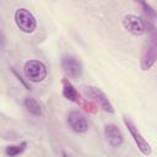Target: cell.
I'll use <instances>...</instances> for the list:
<instances>
[{
    "label": "cell",
    "mask_w": 157,
    "mask_h": 157,
    "mask_svg": "<svg viewBox=\"0 0 157 157\" xmlns=\"http://www.w3.org/2000/svg\"><path fill=\"white\" fill-rule=\"evenodd\" d=\"M82 91L85 93L86 97H88L91 101H93L96 103L97 107H99L102 110L107 112V113H114V107L110 103L109 98L107 97V94L98 87L96 86H83Z\"/></svg>",
    "instance_id": "3"
},
{
    "label": "cell",
    "mask_w": 157,
    "mask_h": 157,
    "mask_svg": "<svg viewBox=\"0 0 157 157\" xmlns=\"http://www.w3.org/2000/svg\"><path fill=\"white\" fill-rule=\"evenodd\" d=\"M103 134H104V137H105L107 142L112 147H119L124 142V134H123V131L120 130V128L118 125H115L113 123L104 125Z\"/></svg>",
    "instance_id": "9"
},
{
    "label": "cell",
    "mask_w": 157,
    "mask_h": 157,
    "mask_svg": "<svg viewBox=\"0 0 157 157\" xmlns=\"http://www.w3.org/2000/svg\"><path fill=\"white\" fill-rule=\"evenodd\" d=\"M23 103H25V107L27 108V110L32 115L40 117L43 114V107H42V104L36 98H33V97H26L25 101H23Z\"/></svg>",
    "instance_id": "11"
},
{
    "label": "cell",
    "mask_w": 157,
    "mask_h": 157,
    "mask_svg": "<svg viewBox=\"0 0 157 157\" xmlns=\"http://www.w3.org/2000/svg\"><path fill=\"white\" fill-rule=\"evenodd\" d=\"M148 37L145 40L141 50V58H140V66L141 70L146 71L150 70L157 59V33L156 28H152L147 31Z\"/></svg>",
    "instance_id": "1"
},
{
    "label": "cell",
    "mask_w": 157,
    "mask_h": 157,
    "mask_svg": "<svg viewBox=\"0 0 157 157\" xmlns=\"http://www.w3.org/2000/svg\"><path fill=\"white\" fill-rule=\"evenodd\" d=\"M61 155H63V157H67V155H66V153H65V152H63V153H61Z\"/></svg>",
    "instance_id": "16"
},
{
    "label": "cell",
    "mask_w": 157,
    "mask_h": 157,
    "mask_svg": "<svg viewBox=\"0 0 157 157\" xmlns=\"http://www.w3.org/2000/svg\"><path fill=\"white\" fill-rule=\"evenodd\" d=\"M123 121H124L125 126L128 128V130H129V132H130V135H131L134 142L136 144L137 148L140 150V152H141L142 155H145V156H150V155L152 153V147H151V145L148 144V141L142 136V134H141L140 130L136 128V125L134 124V121H132L129 117H126V115L123 117Z\"/></svg>",
    "instance_id": "5"
},
{
    "label": "cell",
    "mask_w": 157,
    "mask_h": 157,
    "mask_svg": "<svg viewBox=\"0 0 157 157\" xmlns=\"http://www.w3.org/2000/svg\"><path fill=\"white\" fill-rule=\"evenodd\" d=\"M27 148V142L26 141H21L18 144H13V145H9L5 147V155L7 157H17L20 155H22Z\"/></svg>",
    "instance_id": "12"
},
{
    "label": "cell",
    "mask_w": 157,
    "mask_h": 157,
    "mask_svg": "<svg viewBox=\"0 0 157 157\" xmlns=\"http://www.w3.org/2000/svg\"><path fill=\"white\" fill-rule=\"evenodd\" d=\"M123 26L124 28L131 33L132 36L140 37L144 33H146V27H145V22L144 18L136 16V15H126L123 18Z\"/></svg>",
    "instance_id": "8"
},
{
    "label": "cell",
    "mask_w": 157,
    "mask_h": 157,
    "mask_svg": "<svg viewBox=\"0 0 157 157\" xmlns=\"http://www.w3.org/2000/svg\"><path fill=\"white\" fill-rule=\"evenodd\" d=\"M140 5L142 6V10L146 15V20L148 21H153L155 22V18H156V11L151 7L150 4H147L146 1H140Z\"/></svg>",
    "instance_id": "13"
},
{
    "label": "cell",
    "mask_w": 157,
    "mask_h": 157,
    "mask_svg": "<svg viewBox=\"0 0 157 157\" xmlns=\"http://www.w3.org/2000/svg\"><path fill=\"white\" fill-rule=\"evenodd\" d=\"M61 85H63V90H61L63 96H64L67 101L74 102V103H76V104H80L81 101H82V98H81L80 93L77 92V90L74 87V85L70 82V80L66 78V77H64V78L61 80Z\"/></svg>",
    "instance_id": "10"
},
{
    "label": "cell",
    "mask_w": 157,
    "mask_h": 157,
    "mask_svg": "<svg viewBox=\"0 0 157 157\" xmlns=\"http://www.w3.org/2000/svg\"><path fill=\"white\" fill-rule=\"evenodd\" d=\"M4 42H5L4 36H2V34H1V32H0V47H2V45H4Z\"/></svg>",
    "instance_id": "15"
},
{
    "label": "cell",
    "mask_w": 157,
    "mask_h": 157,
    "mask_svg": "<svg viewBox=\"0 0 157 157\" xmlns=\"http://www.w3.org/2000/svg\"><path fill=\"white\" fill-rule=\"evenodd\" d=\"M23 74L28 81L34 82V83H39L47 78L48 70H47V66L43 61L37 60V59H31V60H27L25 63Z\"/></svg>",
    "instance_id": "2"
},
{
    "label": "cell",
    "mask_w": 157,
    "mask_h": 157,
    "mask_svg": "<svg viewBox=\"0 0 157 157\" xmlns=\"http://www.w3.org/2000/svg\"><path fill=\"white\" fill-rule=\"evenodd\" d=\"M13 20H15L17 28L20 31H22L23 33H33L37 27L36 17L33 16V13L29 10H27L25 7H20L15 11Z\"/></svg>",
    "instance_id": "4"
},
{
    "label": "cell",
    "mask_w": 157,
    "mask_h": 157,
    "mask_svg": "<svg viewBox=\"0 0 157 157\" xmlns=\"http://www.w3.org/2000/svg\"><path fill=\"white\" fill-rule=\"evenodd\" d=\"M67 125L70 129L77 134H85L88 131V121L87 118L80 110H71L66 117Z\"/></svg>",
    "instance_id": "7"
},
{
    "label": "cell",
    "mask_w": 157,
    "mask_h": 157,
    "mask_svg": "<svg viewBox=\"0 0 157 157\" xmlns=\"http://www.w3.org/2000/svg\"><path fill=\"white\" fill-rule=\"evenodd\" d=\"M60 64H61L63 71L70 78L77 80L83 72V65H82L81 60L75 55H71V54L63 55Z\"/></svg>",
    "instance_id": "6"
},
{
    "label": "cell",
    "mask_w": 157,
    "mask_h": 157,
    "mask_svg": "<svg viewBox=\"0 0 157 157\" xmlns=\"http://www.w3.org/2000/svg\"><path fill=\"white\" fill-rule=\"evenodd\" d=\"M11 71L13 72V75L17 77V80H18V81H21V83H22V85H23V86H25L27 90H31V86H28V83H27V82H26V81H25V80H23V78H22V77H21V76L17 74V71H16L13 67H11Z\"/></svg>",
    "instance_id": "14"
}]
</instances>
